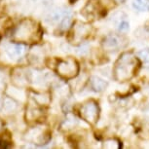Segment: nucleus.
Masks as SVG:
<instances>
[{
	"label": "nucleus",
	"mask_w": 149,
	"mask_h": 149,
	"mask_svg": "<svg viewBox=\"0 0 149 149\" xmlns=\"http://www.w3.org/2000/svg\"><path fill=\"white\" fill-rule=\"evenodd\" d=\"M129 29H130V24L126 19H120L119 22H118V29L120 30L121 32H126L128 31Z\"/></svg>",
	"instance_id": "aec40b11"
},
{
	"label": "nucleus",
	"mask_w": 149,
	"mask_h": 149,
	"mask_svg": "<svg viewBox=\"0 0 149 149\" xmlns=\"http://www.w3.org/2000/svg\"><path fill=\"white\" fill-rule=\"evenodd\" d=\"M43 116V113H42V110L39 108V106L36 104L35 106H31L30 105L29 108L26 109V119L30 121V122H33V121H36Z\"/></svg>",
	"instance_id": "4468645a"
},
{
	"label": "nucleus",
	"mask_w": 149,
	"mask_h": 149,
	"mask_svg": "<svg viewBox=\"0 0 149 149\" xmlns=\"http://www.w3.org/2000/svg\"><path fill=\"white\" fill-rule=\"evenodd\" d=\"M2 8H3V1H2V0H0V13H1Z\"/></svg>",
	"instance_id": "4be33fe9"
},
{
	"label": "nucleus",
	"mask_w": 149,
	"mask_h": 149,
	"mask_svg": "<svg viewBox=\"0 0 149 149\" xmlns=\"http://www.w3.org/2000/svg\"><path fill=\"white\" fill-rule=\"evenodd\" d=\"M100 5L102 6V8L104 11H107L109 9H112L113 7H115V1L114 0H97Z\"/></svg>",
	"instance_id": "6ab92c4d"
},
{
	"label": "nucleus",
	"mask_w": 149,
	"mask_h": 149,
	"mask_svg": "<svg viewBox=\"0 0 149 149\" xmlns=\"http://www.w3.org/2000/svg\"><path fill=\"white\" fill-rule=\"evenodd\" d=\"M10 26V21L9 19H3L0 18V31H3L6 29H8Z\"/></svg>",
	"instance_id": "412c9836"
},
{
	"label": "nucleus",
	"mask_w": 149,
	"mask_h": 149,
	"mask_svg": "<svg viewBox=\"0 0 149 149\" xmlns=\"http://www.w3.org/2000/svg\"><path fill=\"white\" fill-rule=\"evenodd\" d=\"M92 33V26L87 22L76 21L73 24L69 31L68 41L73 45H80L90 37Z\"/></svg>",
	"instance_id": "20e7f679"
},
{
	"label": "nucleus",
	"mask_w": 149,
	"mask_h": 149,
	"mask_svg": "<svg viewBox=\"0 0 149 149\" xmlns=\"http://www.w3.org/2000/svg\"><path fill=\"white\" fill-rule=\"evenodd\" d=\"M79 63L72 57L60 58L56 65L57 73L65 80H70L76 77L79 73Z\"/></svg>",
	"instance_id": "7ed1b4c3"
},
{
	"label": "nucleus",
	"mask_w": 149,
	"mask_h": 149,
	"mask_svg": "<svg viewBox=\"0 0 149 149\" xmlns=\"http://www.w3.org/2000/svg\"><path fill=\"white\" fill-rule=\"evenodd\" d=\"M136 57L139 60V61L145 66H149V49H142L141 51L136 53Z\"/></svg>",
	"instance_id": "f3484780"
},
{
	"label": "nucleus",
	"mask_w": 149,
	"mask_h": 149,
	"mask_svg": "<svg viewBox=\"0 0 149 149\" xmlns=\"http://www.w3.org/2000/svg\"><path fill=\"white\" fill-rule=\"evenodd\" d=\"M12 81L14 85L19 87V88H24V87H26L29 83V71L26 69H24V67L16 68L13 71Z\"/></svg>",
	"instance_id": "1a4fd4ad"
},
{
	"label": "nucleus",
	"mask_w": 149,
	"mask_h": 149,
	"mask_svg": "<svg viewBox=\"0 0 149 149\" xmlns=\"http://www.w3.org/2000/svg\"><path fill=\"white\" fill-rule=\"evenodd\" d=\"M32 100L35 102V104L38 106H43L49 104L51 102V97L47 93H39V92H32Z\"/></svg>",
	"instance_id": "ddd939ff"
},
{
	"label": "nucleus",
	"mask_w": 149,
	"mask_h": 149,
	"mask_svg": "<svg viewBox=\"0 0 149 149\" xmlns=\"http://www.w3.org/2000/svg\"><path fill=\"white\" fill-rule=\"evenodd\" d=\"M127 44V39L124 36L117 34H109L103 38L102 42V46L104 51L115 52L121 48L125 47Z\"/></svg>",
	"instance_id": "423d86ee"
},
{
	"label": "nucleus",
	"mask_w": 149,
	"mask_h": 149,
	"mask_svg": "<svg viewBox=\"0 0 149 149\" xmlns=\"http://www.w3.org/2000/svg\"><path fill=\"white\" fill-rule=\"evenodd\" d=\"M120 1H124V0H120Z\"/></svg>",
	"instance_id": "b1692460"
},
{
	"label": "nucleus",
	"mask_w": 149,
	"mask_h": 149,
	"mask_svg": "<svg viewBox=\"0 0 149 149\" xmlns=\"http://www.w3.org/2000/svg\"><path fill=\"white\" fill-rule=\"evenodd\" d=\"M18 108H19V103L14 98L6 97L3 100V110L7 114L14 113V112L18 110Z\"/></svg>",
	"instance_id": "2eb2a0df"
},
{
	"label": "nucleus",
	"mask_w": 149,
	"mask_h": 149,
	"mask_svg": "<svg viewBox=\"0 0 149 149\" xmlns=\"http://www.w3.org/2000/svg\"><path fill=\"white\" fill-rule=\"evenodd\" d=\"M106 13L98 3L97 0H91L85 5V7L81 10V14L87 19H95V18H100Z\"/></svg>",
	"instance_id": "0eeeda50"
},
{
	"label": "nucleus",
	"mask_w": 149,
	"mask_h": 149,
	"mask_svg": "<svg viewBox=\"0 0 149 149\" xmlns=\"http://www.w3.org/2000/svg\"><path fill=\"white\" fill-rule=\"evenodd\" d=\"M24 50H26V48H24V45H22L21 43H15L14 42L13 44H11L7 48L6 52L11 58H19L24 54Z\"/></svg>",
	"instance_id": "9b49d317"
},
{
	"label": "nucleus",
	"mask_w": 149,
	"mask_h": 149,
	"mask_svg": "<svg viewBox=\"0 0 149 149\" xmlns=\"http://www.w3.org/2000/svg\"><path fill=\"white\" fill-rule=\"evenodd\" d=\"M79 112L84 121L94 126L97 124L100 117V106L95 100H88L81 105Z\"/></svg>",
	"instance_id": "39448f33"
},
{
	"label": "nucleus",
	"mask_w": 149,
	"mask_h": 149,
	"mask_svg": "<svg viewBox=\"0 0 149 149\" xmlns=\"http://www.w3.org/2000/svg\"><path fill=\"white\" fill-rule=\"evenodd\" d=\"M133 7L140 12L149 11V0H134Z\"/></svg>",
	"instance_id": "dca6fc26"
},
{
	"label": "nucleus",
	"mask_w": 149,
	"mask_h": 149,
	"mask_svg": "<svg viewBox=\"0 0 149 149\" xmlns=\"http://www.w3.org/2000/svg\"><path fill=\"white\" fill-rule=\"evenodd\" d=\"M140 61L132 52H124L115 61L113 66L114 79L124 83L131 80L136 74Z\"/></svg>",
	"instance_id": "f257e3e1"
},
{
	"label": "nucleus",
	"mask_w": 149,
	"mask_h": 149,
	"mask_svg": "<svg viewBox=\"0 0 149 149\" xmlns=\"http://www.w3.org/2000/svg\"><path fill=\"white\" fill-rule=\"evenodd\" d=\"M50 137H51V134L49 131L44 130L42 128H33L26 134V139L37 143V144H45L49 141Z\"/></svg>",
	"instance_id": "6e6552de"
},
{
	"label": "nucleus",
	"mask_w": 149,
	"mask_h": 149,
	"mask_svg": "<svg viewBox=\"0 0 149 149\" xmlns=\"http://www.w3.org/2000/svg\"><path fill=\"white\" fill-rule=\"evenodd\" d=\"M45 56H46V52H45L44 48L40 46H36L33 49H31V51H30L29 55V58L30 63L33 64L34 66H38L42 65Z\"/></svg>",
	"instance_id": "9d476101"
},
{
	"label": "nucleus",
	"mask_w": 149,
	"mask_h": 149,
	"mask_svg": "<svg viewBox=\"0 0 149 149\" xmlns=\"http://www.w3.org/2000/svg\"><path fill=\"white\" fill-rule=\"evenodd\" d=\"M2 128H3V123H2V121L0 120V131H1Z\"/></svg>",
	"instance_id": "5701e85b"
},
{
	"label": "nucleus",
	"mask_w": 149,
	"mask_h": 149,
	"mask_svg": "<svg viewBox=\"0 0 149 149\" xmlns=\"http://www.w3.org/2000/svg\"><path fill=\"white\" fill-rule=\"evenodd\" d=\"M42 30L39 24L32 19H24L19 22L12 33L15 43H37L41 40Z\"/></svg>",
	"instance_id": "f03ea898"
},
{
	"label": "nucleus",
	"mask_w": 149,
	"mask_h": 149,
	"mask_svg": "<svg viewBox=\"0 0 149 149\" xmlns=\"http://www.w3.org/2000/svg\"><path fill=\"white\" fill-rule=\"evenodd\" d=\"M103 148L107 149H119L121 148V143L116 139H107L103 142Z\"/></svg>",
	"instance_id": "a211bd4d"
},
{
	"label": "nucleus",
	"mask_w": 149,
	"mask_h": 149,
	"mask_svg": "<svg viewBox=\"0 0 149 149\" xmlns=\"http://www.w3.org/2000/svg\"><path fill=\"white\" fill-rule=\"evenodd\" d=\"M90 87H91L93 91L100 93L106 89L107 82L98 76H92L91 79H90Z\"/></svg>",
	"instance_id": "f8f14e48"
}]
</instances>
